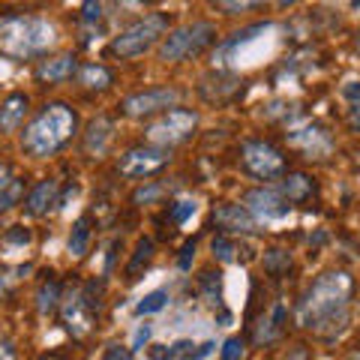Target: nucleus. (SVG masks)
Returning <instances> with one entry per match:
<instances>
[{
	"label": "nucleus",
	"instance_id": "nucleus-1",
	"mask_svg": "<svg viewBox=\"0 0 360 360\" xmlns=\"http://www.w3.org/2000/svg\"><path fill=\"white\" fill-rule=\"evenodd\" d=\"M348 315H352V276L345 270L321 274L297 303V324L324 340L345 330Z\"/></svg>",
	"mask_w": 360,
	"mask_h": 360
},
{
	"label": "nucleus",
	"instance_id": "nucleus-2",
	"mask_svg": "<svg viewBox=\"0 0 360 360\" xmlns=\"http://www.w3.org/2000/svg\"><path fill=\"white\" fill-rule=\"evenodd\" d=\"M75 129H78L75 111L63 103H51L27 123L25 135H21V148L33 160H45V156L58 153L75 135Z\"/></svg>",
	"mask_w": 360,
	"mask_h": 360
},
{
	"label": "nucleus",
	"instance_id": "nucleus-3",
	"mask_svg": "<svg viewBox=\"0 0 360 360\" xmlns=\"http://www.w3.org/2000/svg\"><path fill=\"white\" fill-rule=\"evenodd\" d=\"M58 42V27L42 15H4L0 18V54L15 60L39 58Z\"/></svg>",
	"mask_w": 360,
	"mask_h": 360
},
{
	"label": "nucleus",
	"instance_id": "nucleus-4",
	"mask_svg": "<svg viewBox=\"0 0 360 360\" xmlns=\"http://www.w3.org/2000/svg\"><path fill=\"white\" fill-rule=\"evenodd\" d=\"M168 27H172V15L168 13H148L144 18H139L135 25H129L127 30H120L117 37L111 39L108 54L111 58H120V60L141 58L144 51H150L156 42L165 39Z\"/></svg>",
	"mask_w": 360,
	"mask_h": 360
},
{
	"label": "nucleus",
	"instance_id": "nucleus-5",
	"mask_svg": "<svg viewBox=\"0 0 360 360\" xmlns=\"http://www.w3.org/2000/svg\"><path fill=\"white\" fill-rule=\"evenodd\" d=\"M213 42H217V27L210 21H189V25H180L165 33V39L160 42V60L180 63V60L198 58Z\"/></svg>",
	"mask_w": 360,
	"mask_h": 360
},
{
	"label": "nucleus",
	"instance_id": "nucleus-6",
	"mask_svg": "<svg viewBox=\"0 0 360 360\" xmlns=\"http://www.w3.org/2000/svg\"><path fill=\"white\" fill-rule=\"evenodd\" d=\"M240 162H243V172L255 180H276L285 174V156L270 141H255V139L243 141Z\"/></svg>",
	"mask_w": 360,
	"mask_h": 360
},
{
	"label": "nucleus",
	"instance_id": "nucleus-7",
	"mask_svg": "<svg viewBox=\"0 0 360 360\" xmlns=\"http://www.w3.org/2000/svg\"><path fill=\"white\" fill-rule=\"evenodd\" d=\"M195 127H198V115H195V111L172 108V111H165L160 120H153L148 127V141L153 144V148H165L168 150L172 144L186 141Z\"/></svg>",
	"mask_w": 360,
	"mask_h": 360
},
{
	"label": "nucleus",
	"instance_id": "nucleus-8",
	"mask_svg": "<svg viewBox=\"0 0 360 360\" xmlns=\"http://www.w3.org/2000/svg\"><path fill=\"white\" fill-rule=\"evenodd\" d=\"M96 285H84V288H70V295L60 297V315L66 330L75 336H84L94 324V315L99 312V300L94 295Z\"/></svg>",
	"mask_w": 360,
	"mask_h": 360
},
{
	"label": "nucleus",
	"instance_id": "nucleus-9",
	"mask_svg": "<svg viewBox=\"0 0 360 360\" xmlns=\"http://www.w3.org/2000/svg\"><path fill=\"white\" fill-rule=\"evenodd\" d=\"M177 103H180L177 87H150V90H139V94L127 96L120 103V111L132 120H144V117L165 115V111L177 108Z\"/></svg>",
	"mask_w": 360,
	"mask_h": 360
},
{
	"label": "nucleus",
	"instance_id": "nucleus-10",
	"mask_svg": "<svg viewBox=\"0 0 360 360\" xmlns=\"http://www.w3.org/2000/svg\"><path fill=\"white\" fill-rule=\"evenodd\" d=\"M172 162V153L165 148H153V144H141V148H132L120 156L117 162V172L129 180H141V177H150L156 172Z\"/></svg>",
	"mask_w": 360,
	"mask_h": 360
},
{
	"label": "nucleus",
	"instance_id": "nucleus-11",
	"mask_svg": "<svg viewBox=\"0 0 360 360\" xmlns=\"http://www.w3.org/2000/svg\"><path fill=\"white\" fill-rule=\"evenodd\" d=\"M243 207L255 222H279L291 213V201L279 193V186H258L243 195Z\"/></svg>",
	"mask_w": 360,
	"mask_h": 360
},
{
	"label": "nucleus",
	"instance_id": "nucleus-12",
	"mask_svg": "<svg viewBox=\"0 0 360 360\" xmlns=\"http://www.w3.org/2000/svg\"><path fill=\"white\" fill-rule=\"evenodd\" d=\"M213 225H219L222 234H255L258 222L252 219V213L243 205H219L213 210Z\"/></svg>",
	"mask_w": 360,
	"mask_h": 360
},
{
	"label": "nucleus",
	"instance_id": "nucleus-13",
	"mask_svg": "<svg viewBox=\"0 0 360 360\" xmlns=\"http://www.w3.org/2000/svg\"><path fill=\"white\" fill-rule=\"evenodd\" d=\"M58 193H60V184H58V180H39V184L30 189L27 201H25L27 213H30V217H45V213H49L54 205H60Z\"/></svg>",
	"mask_w": 360,
	"mask_h": 360
},
{
	"label": "nucleus",
	"instance_id": "nucleus-14",
	"mask_svg": "<svg viewBox=\"0 0 360 360\" xmlns=\"http://www.w3.org/2000/svg\"><path fill=\"white\" fill-rule=\"evenodd\" d=\"M27 111H30V99L25 94H9L4 103H0V132L4 135L15 132L21 123H25Z\"/></svg>",
	"mask_w": 360,
	"mask_h": 360
},
{
	"label": "nucleus",
	"instance_id": "nucleus-15",
	"mask_svg": "<svg viewBox=\"0 0 360 360\" xmlns=\"http://www.w3.org/2000/svg\"><path fill=\"white\" fill-rule=\"evenodd\" d=\"M111 135H115V127H111V120H105V117L90 120V123H87V132H84V150H87L90 156L105 153Z\"/></svg>",
	"mask_w": 360,
	"mask_h": 360
},
{
	"label": "nucleus",
	"instance_id": "nucleus-16",
	"mask_svg": "<svg viewBox=\"0 0 360 360\" xmlns=\"http://www.w3.org/2000/svg\"><path fill=\"white\" fill-rule=\"evenodd\" d=\"M279 193H283L291 201V205H300V201H307V198L315 195V180L309 174H300V172L285 174L283 186H279Z\"/></svg>",
	"mask_w": 360,
	"mask_h": 360
},
{
	"label": "nucleus",
	"instance_id": "nucleus-17",
	"mask_svg": "<svg viewBox=\"0 0 360 360\" xmlns=\"http://www.w3.org/2000/svg\"><path fill=\"white\" fill-rule=\"evenodd\" d=\"M75 72V58L72 54H60V58H51V60H42L37 75L42 82H63V78H70Z\"/></svg>",
	"mask_w": 360,
	"mask_h": 360
},
{
	"label": "nucleus",
	"instance_id": "nucleus-18",
	"mask_svg": "<svg viewBox=\"0 0 360 360\" xmlns=\"http://www.w3.org/2000/svg\"><path fill=\"white\" fill-rule=\"evenodd\" d=\"M60 297H63L60 295V283L49 274V279H42L39 288H37V309H39V315H51L54 309L60 307Z\"/></svg>",
	"mask_w": 360,
	"mask_h": 360
},
{
	"label": "nucleus",
	"instance_id": "nucleus-19",
	"mask_svg": "<svg viewBox=\"0 0 360 360\" xmlns=\"http://www.w3.org/2000/svg\"><path fill=\"white\" fill-rule=\"evenodd\" d=\"M78 82L87 90H105V87H111V72L99 63H84L82 70H78Z\"/></svg>",
	"mask_w": 360,
	"mask_h": 360
},
{
	"label": "nucleus",
	"instance_id": "nucleus-20",
	"mask_svg": "<svg viewBox=\"0 0 360 360\" xmlns=\"http://www.w3.org/2000/svg\"><path fill=\"white\" fill-rule=\"evenodd\" d=\"M87 246H90V217H82L75 225H72V231H70V243H66V250H70L72 258H82L87 252Z\"/></svg>",
	"mask_w": 360,
	"mask_h": 360
},
{
	"label": "nucleus",
	"instance_id": "nucleus-21",
	"mask_svg": "<svg viewBox=\"0 0 360 360\" xmlns=\"http://www.w3.org/2000/svg\"><path fill=\"white\" fill-rule=\"evenodd\" d=\"M150 258H153V240L141 238L139 243H135V255L129 258V264H127V279H139L141 270L150 264Z\"/></svg>",
	"mask_w": 360,
	"mask_h": 360
},
{
	"label": "nucleus",
	"instance_id": "nucleus-22",
	"mask_svg": "<svg viewBox=\"0 0 360 360\" xmlns=\"http://www.w3.org/2000/svg\"><path fill=\"white\" fill-rule=\"evenodd\" d=\"M168 300H172V295H168L165 288H153L139 303H135V315H156V312H162L168 307Z\"/></svg>",
	"mask_w": 360,
	"mask_h": 360
},
{
	"label": "nucleus",
	"instance_id": "nucleus-23",
	"mask_svg": "<svg viewBox=\"0 0 360 360\" xmlns=\"http://www.w3.org/2000/svg\"><path fill=\"white\" fill-rule=\"evenodd\" d=\"M291 141L300 144V148H307L312 156L319 153V150H315V144H321V150H330V139H328V132L319 129V127L303 129V132H295V135H291Z\"/></svg>",
	"mask_w": 360,
	"mask_h": 360
},
{
	"label": "nucleus",
	"instance_id": "nucleus-24",
	"mask_svg": "<svg viewBox=\"0 0 360 360\" xmlns=\"http://www.w3.org/2000/svg\"><path fill=\"white\" fill-rule=\"evenodd\" d=\"M342 96L348 99V111H345V120L354 132H360V82H352L342 87Z\"/></svg>",
	"mask_w": 360,
	"mask_h": 360
},
{
	"label": "nucleus",
	"instance_id": "nucleus-25",
	"mask_svg": "<svg viewBox=\"0 0 360 360\" xmlns=\"http://www.w3.org/2000/svg\"><path fill=\"white\" fill-rule=\"evenodd\" d=\"M288 267H291V255L285 252V250H267L264 252V270L270 276H283V274H288Z\"/></svg>",
	"mask_w": 360,
	"mask_h": 360
},
{
	"label": "nucleus",
	"instance_id": "nucleus-26",
	"mask_svg": "<svg viewBox=\"0 0 360 360\" xmlns=\"http://www.w3.org/2000/svg\"><path fill=\"white\" fill-rule=\"evenodd\" d=\"M210 250H213V255L219 258V262H234V252H238V243H234V238H229V234H217L213 238V243H210Z\"/></svg>",
	"mask_w": 360,
	"mask_h": 360
},
{
	"label": "nucleus",
	"instance_id": "nucleus-27",
	"mask_svg": "<svg viewBox=\"0 0 360 360\" xmlns=\"http://www.w3.org/2000/svg\"><path fill=\"white\" fill-rule=\"evenodd\" d=\"M21 193H25V186H21V180H9V184L0 189V213L9 210L15 205V201L21 198Z\"/></svg>",
	"mask_w": 360,
	"mask_h": 360
},
{
	"label": "nucleus",
	"instance_id": "nucleus-28",
	"mask_svg": "<svg viewBox=\"0 0 360 360\" xmlns=\"http://www.w3.org/2000/svg\"><path fill=\"white\" fill-rule=\"evenodd\" d=\"M195 210H198V205H195V201H189V198H180V201H174V205H172V219H174L177 225H184L189 217H195Z\"/></svg>",
	"mask_w": 360,
	"mask_h": 360
},
{
	"label": "nucleus",
	"instance_id": "nucleus-29",
	"mask_svg": "<svg viewBox=\"0 0 360 360\" xmlns=\"http://www.w3.org/2000/svg\"><path fill=\"white\" fill-rule=\"evenodd\" d=\"M30 231L27 229H13V231H6V238H4V243L6 246H15V250H25V246H30Z\"/></svg>",
	"mask_w": 360,
	"mask_h": 360
},
{
	"label": "nucleus",
	"instance_id": "nucleus-30",
	"mask_svg": "<svg viewBox=\"0 0 360 360\" xmlns=\"http://www.w3.org/2000/svg\"><path fill=\"white\" fill-rule=\"evenodd\" d=\"M243 357V340L231 336V340L222 342V360H240Z\"/></svg>",
	"mask_w": 360,
	"mask_h": 360
},
{
	"label": "nucleus",
	"instance_id": "nucleus-31",
	"mask_svg": "<svg viewBox=\"0 0 360 360\" xmlns=\"http://www.w3.org/2000/svg\"><path fill=\"white\" fill-rule=\"evenodd\" d=\"M262 4H229V0H222V4H217V9L219 13H225V15H240V13H246V9H258Z\"/></svg>",
	"mask_w": 360,
	"mask_h": 360
},
{
	"label": "nucleus",
	"instance_id": "nucleus-32",
	"mask_svg": "<svg viewBox=\"0 0 360 360\" xmlns=\"http://www.w3.org/2000/svg\"><path fill=\"white\" fill-rule=\"evenodd\" d=\"M160 195H162L160 186H144V189H139V193L132 195V201H135V205H150V201H156Z\"/></svg>",
	"mask_w": 360,
	"mask_h": 360
},
{
	"label": "nucleus",
	"instance_id": "nucleus-33",
	"mask_svg": "<svg viewBox=\"0 0 360 360\" xmlns=\"http://www.w3.org/2000/svg\"><path fill=\"white\" fill-rule=\"evenodd\" d=\"M150 336H153V328H150V324H148V321L139 324V328H135V333H132V348H141L144 342L150 340Z\"/></svg>",
	"mask_w": 360,
	"mask_h": 360
},
{
	"label": "nucleus",
	"instance_id": "nucleus-34",
	"mask_svg": "<svg viewBox=\"0 0 360 360\" xmlns=\"http://www.w3.org/2000/svg\"><path fill=\"white\" fill-rule=\"evenodd\" d=\"M103 360H135L132 348H120V345H111L108 352L103 354Z\"/></svg>",
	"mask_w": 360,
	"mask_h": 360
},
{
	"label": "nucleus",
	"instance_id": "nucleus-35",
	"mask_svg": "<svg viewBox=\"0 0 360 360\" xmlns=\"http://www.w3.org/2000/svg\"><path fill=\"white\" fill-rule=\"evenodd\" d=\"M148 357L150 360H174V352H172V345H150Z\"/></svg>",
	"mask_w": 360,
	"mask_h": 360
},
{
	"label": "nucleus",
	"instance_id": "nucleus-36",
	"mask_svg": "<svg viewBox=\"0 0 360 360\" xmlns=\"http://www.w3.org/2000/svg\"><path fill=\"white\" fill-rule=\"evenodd\" d=\"M193 255H195V243L189 240L184 250H180V258H177V264H180V270H189V264H193Z\"/></svg>",
	"mask_w": 360,
	"mask_h": 360
},
{
	"label": "nucleus",
	"instance_id": "nucleus-37",
	"mask_svg": "<svg viewBox=\"0 0 360 360\" xmlns=\"http://www.w3.org/2000/svg\"><path fill=\"white\" fill-rule=\"evenodd\" d=\"M82 18L84 21H99L103 18V4H84L82 6Z\"/></svg>",
	"mask_w": 360,
	"mask_h": 360
},
{
	"label": "nucleus",
	"instance_id": "nucleus-38",
	"mask_svg": "<svg viewBox=\"0 0 360 360\" xmlns=\"http://www.w3.org/2000/svg\"><path fill=\"white\" fill-rule=\"evenodd\" d=\"M9 180H13V177H9V168H6L4 162H0V189H4V186L9 184Z\"/></svg>",
	"mask_w": 360,
	"mask_h": 360
},
{
	"label": "nucleus",
	"instance_id": "nucleus-39",
	"mask_svg": "<svg viewBox=\"0 0 360 360\" xmlns=\"http://www.w3.org/2000/svg\"><path fill=\"white\" fill-rule=\"evenodd\" d=\"M6 274H9V270H6V267H0V291H4V288L9 285V279H6Z\"/></svg>",
	"mask_w": 360,
	"mask_h": 360
},
{
	"label": "nucleus",
	"instance_id": "nucleus-40",
	"mask_svg": "<svg viewBox=\"0 0 360 360\" xmlns=\"http://www.w3.org/2000/svg\"><path fill=\"white\" fill-rule=\"evenodd\" d=\"M345 360H360V352H352V354H348Z\"/></svg>",
	"mask_w": 360,
	"mask_h": 360
}]
</instances>
